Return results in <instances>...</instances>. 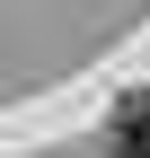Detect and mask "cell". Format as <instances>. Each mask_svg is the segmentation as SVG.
I'll use <instances>...</instances> for the list:
<instances>
[{"label": "cell", "mask_w": 150, "mask_h": 158, "mask_svg": "<svg viewBox=\"0 0 150 158\" xmlns=\"http://www.w3.org/2000/svg\"><path fill=\"white\" fill-rule=\"evenodd\" d=\"M106 149L115 158H150V88H133L115 106V123H106Z\"/></svg>", "instance_id": "cell-1"}]
</instances>
